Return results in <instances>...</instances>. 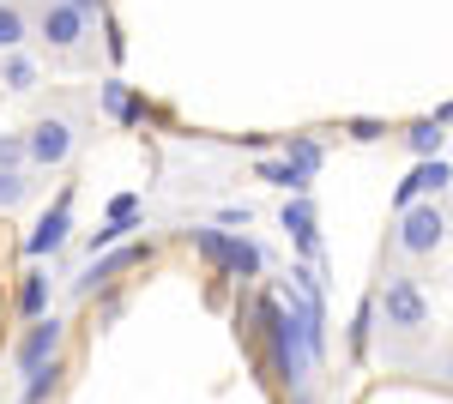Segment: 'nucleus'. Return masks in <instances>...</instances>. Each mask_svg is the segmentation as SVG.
<instances>
[{"mask_svg": "<svg viewBox=\"0 0 453 404\" xmlns=\"http://www.w3.org/2000/svg\"><path fill=\"white\" fill-rule=\"evenodd\" d=\"M109 217H140V194H115L109 200Z\"/></svg>", "mask_w": 453, "mask_h": 404, "instance_id": "obj_25", "label": "nucleus"}, {"mask_svg": "<svg viewBox=\"0 0 453 404\" xmlns=\"http://www.w3.org/2000/svg\"><path fill=\"white\" fill-rule=\"evenodd\" d=\"M194 248H200L224 278H254V271H260V248H254L248 236H230V230H194Z\"/></svg>", "mask_w": 453, "mask_h": 404, "instance_id": "obj_5", "label": "nucleus"}, {"mask_svg": "<svg viewBox=\"0 0 453 404\" xmlns=\"http://www.w3.org/2000/svg\"><path fill=\"white\" fill-rule=\"evenodd\" d=\"M73 6H79L85 19H104V12H109V0H73Z\"/></svg>", "mask_w": 453, "mask_h": 404, "instance_id": "obj_26", "label": "nucleus"}, {"mask_svg": "<svg viewBox=\"0 0 453 404\" xmlns=\"http://www.w3.org/2000/svg\"><path fill=\"white\" fill-rule=\"evenodd\" d=\"M284 230L296 236V248H303L309 260H320V236H314V205L309 200H290V205H284Z\"/></svg>", "mask_w": 453, "mask_h": 404, "instance_id": "obj_13", "label": "nucleus"}, {"mask_svg": "<svg viewBox=\"0 0 453 404\" xmlns=\"http://www.w3.org/2000/svg\"><path fill=\"white\" fill-rule=\"evenodd\" d=\"M399 254H411V260H423V254H435L441 241H448V211L435 200H418V205H405L399 211Z\"/></svg>", "mask_w": 453, "mask_h": 404, "instance_id": "obj_3", "label": "nucleus"}, {"mask_svg": "<svg viewBox=\"0 0 453 404\" xmlns=\"http://www.w3.org/2000/svg\"><path fill=\"white\" fill-rule=\"evenodd\" d=\"M441 380H453V350H448V356H441Z\"/></svg>", "mask_w": 453, "mask_h": 404, "instance_id": "obj_27", "label": "nucleus"}, {"mask_svg": "<svg viewBox=\"0 0 453 404\" xmlns=\"http://www.w3.org/2000/svg\"><path fill=\"white\" fill-rule=\"evenodd\" d=\"M25 36H31V19H25L12 0H0V49H19Z\"/></svg>", "mask_w": 453, "mask_h": 404, "instance_id": "obj_17", "label": "nucleus"}, {"mask_svg": "<svg viewBox=\"0 0 453 404\" xmlns=\"http://www.w3.org/2000/svg\"><path fill=\"white\" fill-rule=\"evenodd\" d=\"M67 236H73V194H61V200L36 217L25 254H31V260H49V254H61V248H67Z\"/></svg>", "mask_w": 453, "mask_h": 404, "instance_id": "obj_9", "label": "nucleus"}, {"mask_svg": "<svg viewBox=\"0 0 453 404\" xmlns=\"http://www.w3.org/2000/svg\"><path fill=\"white\" fill-rule=\"evenodd\" d=\"M151 260V241H127V248H115V254H104V260H91L85 266V278L73 284V296H91V290H104V284H115L121 271H134Z\"/></svg>", "mask_w": 453, "mask_h": 404, "instance_id": "obj_8", "label": "nucleus"}, {"mask_svg": "<svg viewBox=\"0 0 453 404\" xmlns=\"http://www.w3.org/2000/svg\"><path fill=\"white\" fill-rule=\"evenodd\" d=\"M453 187V157H418V169L399 181V194H393V211H405V205H418L423 194H448Z\"/></svg>", "mask_w": 453, "mask_h": 404, "instance_id": "obj_10", "label": "nucleus"}, {"mask_svg": "<svg viewBox=\"0 0 453 404\" xmlns=\"http://www.w3.org/2000/svg\"><path fill=\"white\" fill-rule=\"evenodd\" d=\"M61 344H67V326L55 314L31 320V332L19 344V374H36V369H49V362H61Z\"/></svg>", "mask_w": 453, "mask_h": 404, "instance_id": "obj_7", "label": "nucleus"}, {"mask_svg": "<svg viewBox=\"0 0 453 404\" xmlns=\"http://www.w3.org/2000/svg\"><path fill=\"white\" fill-rule=\"evenodd\" d=\"M375 314H381V326H393V332H423L429 326V296L418 290V278L387 271V284L375 290Z\"/></svg>", "mask_w": 453, "mask_h": 404, "instance_id": "obj_2", "label": "nucleus"}, {"mask_svg": "<svg viewBox=\"0 0 453 404\" xmlns=\"http://www.w3.org/2000/svg\"><path fill=\"white\" fill-rule=\"evenodd\" d=\"M0 85H6V91H31V85H36L31 55H12V61H6V72H0Z\"/></svg>", "mask_w": 453, "mask_h": 404, "instance_id": "obj_21", "label": "nucleus"}, {"mask_svg": "<svg viewBox=\"0 0 453 404\" xmlns=\"http://www.w3.org/2000/svg\"><path fill=\"white\" fill-rule=\"evenodd\" d=\"M55 380H61V362H49V369L25 374V404H42L49 393H55Z\"/></svg>", "mask_w": 453, "mask_h": 404, "instance_id": "obj_20", "label": "nucleus"}, {"mask_svg": "<svg viewBox=\"0 0 453 404\" xmlns=\"http://www.w3.org/2000/svg\"><path fill=\"white\" fill-rule=\"evenodd\" d=\"M448 121H441V115H423V121H411V127H405V145H411V157H441V151H448Z\"/></svg>", "mask_w": 453, "mask_h": 404, "instance_id": "obj_11", "label": "nucleus"}, {"mask_svg": "<svg viewBox=\"0 0 453 404\" xmlns=\"http://www.w3.org/2000/svg\"><path fill=\"white\" fill-rule=\"evenodd\" d=\"M42 308H49V271L31 266V271H25V284H19V314L42 320Z\"/></svg>", "mask_w": 453, "mask_h": 404, "instance_id": "obj_15", "label": "nucleus"}, {"mask_svg": "<svg viewBox=\"0 0 453 404\" xmlns=\"http://www.w3.org/2000/svg\"><path fill=\"white\" fill-rule=\"evenodd\" d=\"M134 230H140V217H104V224H97V230L85 236V248H91V260H97L104 248H115V241H127Z\"/></svg>", "mask_w": 453, "mask_h": 404, "instance_id": "obj_16", "label": "nucleus"}, {"mask_svg": "<svg viewBox=\"0 0 453 404\" xmlns=\"http://www.w3.org/2000/svg\"><path fill=\"white\" fill-rule=\"evenodd\" d=\"M85 25H91V19H85L73 0H42V12H36V31H42V42H49V49H61V55L85 42Z\"/></svg>", "mask_w": 453, "mask_h": 404, "instance_id": "obj_6", "label": "nucleus"}, {"mask_svg": "<svg viewBox=\"0 0 453 404\" xmlns=\"http://www.w3.org/2000/svg\"><path fill=\"white\" fill-rule=\"evenodd\" d=\"M284 157L303 169V175H314V169H320V145H314V139H290V145H284Z\"/></svg>", "mask_w": 453, "mask_h": 404, "instance_id": "obj_22", "label": "nucleus"}, {"mask_svg": "<svg viewBox=\"0 0 453 404\" xmlns=\"http://www.w3.org/2000/svg\"><path fill=\"white\" fill-rule=\"evenodd\" d=\"M375 326H381V314H375V296H369V302L357 308V320H350V356L369 350V332H375Z\"/></svg>", "mask_w": 453, "mask_h": 404, "instance_id": "obj_18", "label": "nucleus"}, {"mask_svg": "<svg viewBox=\"0 0 453 404\" xmlns=\"http://www.w3.org/2000/svg\"><path fill=\"white\" fill-rule=\"evenodd\" d=\"M345 133H350V139H381L387 121H375V115H357V121H345Z\"/></svg>", "mask_w": 453, "mask_h": 404, "instance_id": "obj_24", "label": "nucleus"}, {"mask_svg": "<svg viewBox=\"0 0 453 404\" xmlns=\"http://www.w3.org/2000/svg\"><path fill=\"white\" fill-rule=\"evenodd\" d=\"M260 326L273 338V369H279V380L290 393H303V386H309V369H314V344H309V332H303V320L284 302H266L260 308Z\"/></svg>", "mask_w": 453, "mask_h": 404, "instance_id": "obj_1", "label": "nucleus"}, {"mask_svg": "<svg viewBox=\"0 0 453 404\" xmlns=\"http://www.w3.org/2000/svg\"><path fill=\"white\" fill-rule=\"evenodd\" d=\"M97 97H104V115L109 121H121V127H134V121H145V103L121 85V79H104L97 85Z\"/></svg>", "mask_w": 453, "mask_h": 404, "instance_id": "obj_12", "label": "nucleus"}, {"mask_svg": "<svg viewBox=\"0 0 453 404\" xmlns=\"http://www.w3.org/2000/svg\"><path fill=\"white\" fill-rule=\"evenodd\" d=\"M254 175H260V181H273V187H290V194H303V187L314 181V175H303L290 157H260V164H254Z\"/></svg>", "mask_w": 453, "mask_h": 404, "instance_id": "obj_14", "label": "nucleus"}, {"mask_svg": "<svg viewBox=\"0 0 453 404\" xmlns=\"http://www.w3.org/2000/svg\"><path fill=\"white\" fill-rule=\"evenodd\" d=\"M19 164H31L25 157V133H0V169H19Z\"/></svg>", "mask_w": 453, "mask_h": 404, "instance_id": "obj_23", "label": "nucleus"}, {"mask_svg": "<svg viewBox=\"0 0 453 404\" xmlns=\"http://www.w3.org/2000/svg\"><path fill=\"white\" fill-rule=\"evenodd\" d=\"M19 200H31V181H25V169H0V211H12Z\"/></svg>", "mask_w": 453, "mask_h": 404, "instance_id": "obj_19", "label": "nucleus"}, {"mask_svg": "<svg viewBox=\"0 0 453 404\" xmlns=\"http://www.w3.org/2000/svg\"><path fill=\"white\" fill-rule=\"evenodd\" d=\"M73 145H79V127L67 115H42L25 133V157H31V169H61L73 157Z\"/></svg>", "mask_w": 453, "mask_h": 404, "instance_id": "obj_4", "label": "nucleus"}]
</instances>
